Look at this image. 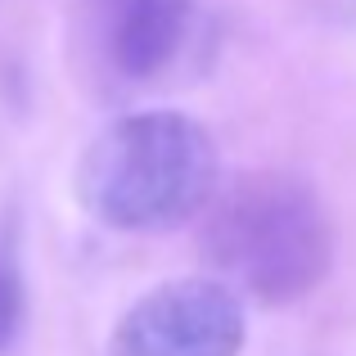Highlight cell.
<instances>
[{
	"instance_id": "6da1fadb",
	"label": "cell",
	"mask_w": 356,
	"mask_h": 356,
	"mask_svg": "<svg viewBox=\"0 0 356 356\" xmlns=\"http://www.w3.org/2000/svg\"><path fill=\"white\" fill-rule=\"evenodd\" d=\"M199 243L221 275L217 284L266 307L307 298L334 261V226L321 194L289 172H248L217 185L203 203Z\"/></svg>"
},
{
	"instance_id": "7a4b0ae2",
	"label": "cell",
	"mask_w": 356,
	"mask_h": 356,
	"mask_svg": "<svg viewBox=\"0 0 356 356\" xmlns=\"http://www.w3.org/2000/svg\"><path fill=\"white\" fill-rule=\"evenodd\" d=\"M72 185L108 230H172L217 190V145L185 113H127L81 149Z\"/></svg>"
},
{
	"instance_id": "3957f363",
	"label": "cell",
	"mask_w": 356,
	"mask_h": 356,
	"mask_svg": "<svg viewBox=\"0 0 356 356\" xmlns=\"http://www.w3.org/2000/svg\"><path fill=\"white\" fill-rule=\"evenodd\" d=\"M243 307L208 275L167 280L113 325L108 356H239Z\"/></svg>"
},
{
	"instance_id": "277c9868",
	"label": "cell",
	"mask_w": 356,
	"mask_h": 356,
	"mask_svg": "<svg viewBox=\"0 0 356 356\" xmlns=\"http://www.w3.org/2000/svg\"><path fill=\"white\" fill-rule=\"evenodd\" d=\"M194 0H90L86 41L95 68L122 86H149L185 54Z\"/></svg>"
},
{
	"instance_id": "5b68a950",
	"label": "cell",
	"mask_w": 356,
	"mask_h": 356,
	"mask_svg": "<svg viewBox=\"0 0 356 356\" xmlns=\"http://www.w3.org/2000/svg\"><path fill=\"white\" fill-rule=\"evenodd\" d=\"M18 316H23V307H18V280L5 266V257H0V352H9V343H14Z\"/></svg>"
}]
</instances>
